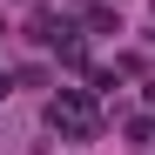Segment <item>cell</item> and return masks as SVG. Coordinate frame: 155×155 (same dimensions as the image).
I'll return each mask as SVG.
<instances>
[{
  "mask_svg": "<svg viewBox=\"0 0 155 155\" xmlns=\"http://www.w3.org/2000/svg\"><path fill=\"white\" fill-rule=\"evenodd\" d=\"M47 121H54L61 135H74V142H88V135H94V108H88V94H81V88H68L54 108H47Z\"/></svg>",
  "mask_w": 155,
  "mask_h": 155,
  "instance_id": "1",
  "label": "cell"
}]
</instances>
